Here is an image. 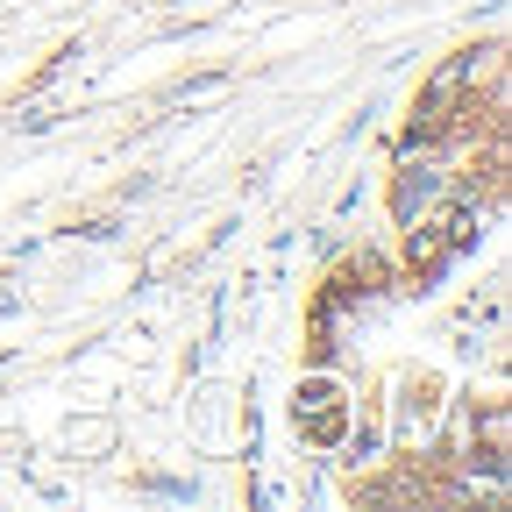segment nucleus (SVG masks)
Listing matches in <instances>:
<instances>
[{"instance_id":"obj_1","label":"nucleus","mask_w":512,"mask_h":512,"mask_svg":"<svg viewBox=\"0 0 512 512\" xmlns=\"http://www.w3.org/2000/svg\"><path fill=\"white\" fill-rule=\"evenodd\" d=\"M121 448V413H86V420H72L64 427V456H114Z\"/></svg>"}]
</instances>
